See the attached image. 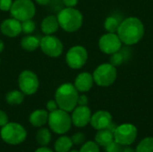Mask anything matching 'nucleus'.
Here are the masks:
<instances>
[{
    "label": "nucleus",
    "instance_id": "nucleus-1",
    "mask_svg": "<svg viewBox=\"0 0 153 152\" xmlns=\"http://www.w3.org/2000/svg\"><path fill=\"white\" fill-rule=\"evenodd\" d=\"M117 34L123 44L133 46L140 42L143 38L144 25L137 17H127L120 22Z\"/></svg>",
    "mask_w": 153,
    "mask_h": 152
},
{
    "label": "nucleus",
    "instance_id": "nucleus-2",
    "mask_svg": "<svg viewBox=\"0 0 153 152\" xmlns=\"http://www.w3.org/2000/svg\"><path fill=\"white\" fill-rule=\"evenodd\" d=\"M79 92L74 84L66 82L60 85L55 93V100L60 109L72 112L77 106Z\"/></svg>",
    "mask_w": 153,
    "mask_h": 152
},
{
    "label": "nucleus",
    "instance_id": "nucleus-3",
    "mask_svg": "<svg viewBox=\"0 0 153 152\" xmlns=\"http://www.w3.org/2000/svg\"><path fill=\"white\" fill-rule=\"evenodd\" d=\"M59 27L66 32H75L82 25V13L74 7H65L57 13Z\"/></svg>",
    "mask_w": 153,
    "mask_h": 152
},
{
    "label": "nucleus",
    "instance_id": "nucleus-4",
    "mask_svg": "<svg viewBox=\"0 0 153 152\" xmlns=\"http://www.w3.org/2000/svg\"><path fill=\"white\" fill-rule=\"evenodd\" d=\"M48 124L53 133L59 135H63L71 129V116L68 112L58 108L48 114Z\"/></svg>",
    "mask_w": 153,
    "mask_h": 152
},
{
    "label": "nucleus",
    "instance_id": "nucleus-5",
    "mask_svg": "<svg viewBox=\"0 0 153 152\" xmlns=\"http://www.w3.org/2000/svg\"><path fill=\"white\" fill-rule=\"evenodd\" d=\"M0 137L4 142L9 145H18L25 141L27 132L22 125L8 122L5 125L1 127Z\"/></svg>",
    "mask_w": 153,
    "mask_h": 152
},
{
    "label": "nucleus",
    "instance_id": "nucleus-6",
    "mask_svg": "<svg viewBox=\"0 0 153 152\" xmlns=\"http://www.w3.org/2000/svg\"><path fill=\"white\" fill-rule=\"evenodd\" d=\"M94 83L100 87H108L112 85L117 77V67L110 63H104L100 65L92 73Z\"/></svg>",
    "mask_w": 153,
    "mask_h": 152
},
{
    "label": "nucleus",
    "instance_id": "nucleus-7",
    "mask_svg": "<svg viewBox=\"0 0 153 152\" xmlns=\"http://www.w3.org/2000/svg\"><path fill=\"white\" fill-rule=\"evenodd\" d=\"M11 16L21 22L32 19L36 13V7L31 0H15L10 9Z\"/></svg>",
    "mask_w": 153,
    "mask_h": 152
},
{
    "label": "nucleus",
    "instance_id": "nucleus-8",
    "mask_svg": "<svg viewBox=\"0 0 153 152\" xmlns=\"http://www.w3.org/2000/svg\"><path fill=\"white\" fill-rule=\"evenodd\" d=\"M18 86L24 95L31 96L38 91L39 81L34 72L30 70H24L19 74Z\"/></svg>",
    "mask_w": 153,
    "mask_h": 152
},
{
    "label": "nucleus",
    "instance_id": "nucleus-9",
    "mask_svg": "<svg viewBox=\"0 0 153 152\" xmlns=\"http://www.w3.org/2000/svg\"><path fill=\"white\" fill-rule=\"evenodd\" d=\"M88 60L87 49L80 45L74 46L69 48L65 55V61L67 65L74 70L82 68Z\"/></svg>",
    "mask_w": 153,
    "mask_h": 152
},
{
    "label": "nucleus",
    "instance_id": "nucleus-10",
    "mask_svg": "<svg viewBox=\"0 0 153 152\" xmlns=\"http://www.w3.org/2000/svg\"><path fill=\"white\" fill-rule=\"evenodd\" d=\"M137 128L132 124H122L117 125L114 132V141L122 146L133 144L137 138Z\"/></svg>",
    "mask_w": 153,
    "mask_h": 152
},
{
    "label": "nucleus",
    "instance_id": "nucleus-11",
    "mask_svg": "<svg viewBox=\"0 0 153 152\" xmlns=\"http://www.w3.org/2000/svg\"><path fill=\"white\" fill-rule=\"evenodd\" d=\"M39 47L45 55L50 57H58L64 51L62 41L54 35H45L40 39Z\"/></svg>",
    "mask_w": 153,
    "mask_h": 152
},
{
    "label": "nucleus",
    "instance_id": "nucleus-12",
    "mask_svg": "<svg viewBox=\"0 0 153 152\" xmlns=\"http://www.w3.org/2000/svg\"><path fill=\"white\" fill-rule=\"evenodd\" d=\"M122 41L117 33L107 32L99 39V47L106 55H112L122 48Z\"/></svg>",
    "mask_w": 153,
    "mask_h": 152
},
{
    "label": "nucleus",
    "instance_id": "nucleus-13",
    "mask_svg": "<svg viewBox=\"0 0 153 152\" xmlns=\"http://www.w3.org/2000/svg\"><path fill=\"white\" fill-rule=\"evenodd\" d=\"M91 115V111L87 106H76L72 111V124L79 128L85 127L90 124Z\"/></svg>",
    "mask_w": 153,
    "mask_h": 152
},
{
    "label": "nucleus",
    "instance_id": "nucleus-14",
    "mask_svg": "<svg viewBox=\"0 0 153 152\" xmlns=\"http://www.w3.org/2000/svg\"><path fill=\"white\" fill-rule=\"evenodd\" d=\"M0 30L8 38H15L22 32V22L13 17L5 19L1 22Z\"/></svg>",
    "mask_w": 153,
    "mask_h": 152
},
{
    "label": "nucleus",
    "instance_id": "nucleus-15",
    "mask_svg": "<svg viewBox=\"0 0 153 152\" xmlns=\"http://www.w3.org/2000/svg\"><path fill=\"white\" fill-rule=\"evenodd\" d=\"M112 122V116L108 111L99 110L91 115L90 124L94 129L99 131L102 129H107Z\"/></svg>",
    "mask_w": 153,
    "mask_h": 152
},
{
    "label": "nucleus",
    "instance_id": "nucleus-16",
    "mask_svg": "<svg viewBox=\"0 0 153 152\" xmlns=\"http://www.w3.org/2000/svg\"><path fill=\"white\" fill-rule=\"evenodd\" d=\"M93 84H94L93 76L91 73L88 72H83L79 73L76 76L74 83L78 92H82V93L88 92L89 90H91V88L93 87Z\"/></svg>",
    "mask_w": 153,
    "mask_h": 152
},
{
    "label": "nucleus",
    "instance_id": "nucleus-17",
    "mask_svg": "<svg viewBox=\"0 0 153 152\" xmlns=\"http://www.w3.org/2000/svg\"><path fill=\"white\" fill-rule=\"evenodd\" d=\"M59 28L60 27H59L58 20L56 15L46 16L40 23L41 31L45 35H52V34L56 33Z\"/></svg>",
    "mask_w": 153,
    "mask_h": 152
},
{
    "label": "nucleus",
    "instance_id": "nucleus-18",
    "mask_svg": "<svg viewBox=\"0 0 153 152\" xmlns=\"http://www.w3.org/2000/svg\"><path fill=\"white\" fill-rule=\"evenodd\" d=\"M48 111L45 109H37L34 110L29 116V121L30 125L34 127H42L48 123Z\"/></svg>",
    "mask_w": 153,
    "mask_h": 152
},
{
    "label": "nucleus",
    "instance_id": "nucleus-19",
    "mask_svg": "<svg viewBox=\"0 0 153 152\" xmlns=\"http://www.w3.org/2000/svg\"><path fill=\"white\" fill-rule=\"evenodd\" d=\"M40 39L33 35H26L21 39V47L23 50L28 52H33L39 47Z\"/></svg>",
    "mask_w": 153,
    "mask_h": 152
},
{
    "label": "nucleus",
    "instance_id": "nucleus-20",
    "mask_svg": "<svg viewBox=\"0 0 153 152\" xmlns=\"http://www.w3.org/2000/svg\"><path fill=\"white\" fill-rule=\"evenodd\" d=\"M114 141V133L108 129L99 130L95 135V142L101 147H106Z\"/></svg>",
    "mask_w": 153,
    "mask_h": 152
},
{
    "label": "nucleus",
    "instance_id": "nucleus-21",
    "mask_svg": "<svg viewBox=\"0 0 153 152\" xmlns=\"http://www.w3.org/2000/svg\"><path fill=\"white\" fill-rule=\"evenodd\" d=\"M73 147V142L72 139L68 136L62 135L59 137L54 145L56 152H68L71 151Z\"/></svg>",
    "mask_w": 153,
    "mask_h": 152
},
{
    "label": "nucleus",
    "instance_id": "nucleus-22",
    "mask_svg": "<svg viewBox=\"0 0 153 152\" xmlns=\"http://www.w3.org/2000/svg\"><path fill=\"white\" fill-rule=\"evenodd\" d=\"M25 95L19 90H13L6 93L5 101L11 106H17L23 102Z\"/></svg>",
    "mask_w": 153,
    "mask_h": 152
},
{
    "label": "nucleus",
    "instance_id": "nucleus-23",
    "mask_svg": "<svg viewBox=\"0 0 153 152\" xmlns=\"http://www.w3.org/2000/svg\"><path fill=\"white\" fill-rule=\"evenodd\" d=\"M36 141L40 146H47L51 141V133L48 128H41L37 132Z\"/></svg>",
    "mask_w": 153,
    "mask_h": 152
},
{
    "label": "nucleus",
    "instance_id": "nucleus-24",
    "mask_svg": "<svg viewBox=\"0 0 153 152\" xmlns=\"http://www.w3.org/2000/svg\"><path fill=\"white\" fill-rule=\"evenodd\" d=\"M120 21L117 17L114 15H110L106 18L104 22V28L107 30V32H111V33H117V29L120 24Z\"/></svg>",
    "mask_w": 153,
    "mask_h": 152
},
{
    "label": "nucleus",
    "instance_id": "nucleus-25",
    "mask_svg": "<svg viewBox=\"0 0 153 152\" xmlns=\"http://www.w3.org/2000/svg\"><path fill=\"white\" fill-rule=\"evenodd\" d=\"M135 152H153V137L143 139L137 145Z\"/></svg>",
    "mask_w": 153,
    "mask_h": 152
},
{
    "label": "nucleus",
    "instance_id": "nucleus-26",
    "mask_svg": "<svg viewBox=\"0 0 153 152\" xmlns=\"http://www.w3.org/2000/svg\"><path fill=\"white\" fill-rule=\"evenodd\" d=\"M110 60H109V63L114 65L115 67H117V66H120L126 60V56H125V54L123 52H121V49L112 55H110Z\"/></svg>",
    "mask_w": 153,
    "mask_h": 152
},
{
    "label": "nucleus",
    "instance_id": "nucleus-27",
    "mask_svg": "<svg viewBox=\"0 0 153 152\" xmlns=\"http://www.w3.org/2000/svg\"><path fill=\"white\" fill-rule=\"evenodd\" d=\"M80 152H100V146L93 141L85 142L82 148L80 149Z\"/></svg>",
    "mask_w": 153,
    "mask_h": 152
},
{
    "label": "nucleus",
    "instance_id": "nucleus-28",
    "mask_svg": "<svg viewBox=\"0 0 153 152\" xmlns=\"http://www.w3.org/2000/svg\"><path fill=\"white\" fill-rule=\"evenodd\" d=\"M35 29H36V24L32 21V19L22 22V31L23 33H25L27 35H30V34L34 32Z\"/></svg>",
    "mask_w": 153,
    "mask_h": 152
},
{
    "label": "nucleus",
    "instance_id": "nucleus-29",
    "mask_svg": "<svg viewBox=\"0 0 153 152\" xmlns=\"http://www.w3.org/2000/svg\"><path fill=\"white\" fill-rule=\"evenodd\" d=\"M71 139H72L73 144L81 145V144H83L85 142L86 137H85V135L82 133H74L71 137Z\"/></svg>",
    "mask_w": 153,
    "mask_h": 152
},
{
    "label": "nucleus",
    "instance_id": "nucleus-30",
    "mask_svg": "<svg viewBox=\"0 0 153 152\" xmlns=\"http://www.w3.org/2000/svg\"><path fill=\"white\" fill-rule=\"evenodd\" d=\"M121 149H122V145H120L116 141H113L112 142H110L108 145L105 147L106 152H120Z\"/></svg>",
    "mask_w": 153,
    "mask_h": 152
},
{
    "label": "nucleus",
    "instance_id": "nucleus-31",
    "mask_svg": "<svg viewBox=\"0 0 153 152\" xmlns=\"http://www.w3.org/2000/svg\"><path fill=\"white\" fill-rule=\"evenodd\" d=\"M13 2V0H0V10L3 12L10 11Z\"/></svg>",
    "mask_w": 153,
    "mask_h": 152
},
{
    "label": "nucleus",
    "instance_id": "nucleus-32",
    "mask_svg": "<svg viewBox=\"0 0 153 152\" xmlns=\"http://www.w3.org/2000/svg\"><path fill=\"white\" fill-rule=\"evenodd\" d=\"M58 106H57V103L55 99H50L48 101L47 103V110L50 113V112H53L56 109H58Z\"/></svg>",
    "mask_w": 153,
    "mask_h": 152
},
{
    "label": "nucleus",
    "instance_id": "nucleus-33",
    "mask_svg": "<svg viewBox=\"0 0 153 152\" xmlns=\"http://www.w3.org/2000/svg\"><path fill=\"white\" fill-rule=\"evenodd\" d=\"M8 122H9V118H8L7 114L4 111L0 110V127H3Z\"/></svg>",
    "mask_w": 153,
    "mask_h": 152
},
{
    "label": "nucleus",
    "instance_id": "nucleus-34",
    "mask_svg": "<svg viewBox=\"0 0 153 152\" xmlns=\"http://www.w3.org/2000/svg\"><path fill=\"white\" fill-rule=\"evenodd\" d=\"M88 97L84 94L79 95L78 97V101H77V106H87L88 105Z\"/></svg>",
    "mask_w": 153,
    "mask_h": 152
},
{
    "label": "nucleus",
    "instance_id": "nucleus-35",
    "mask_svg": "<svg viewBox=\"0 0 153 152\" xmlns=\"http://www.w3.org/2000/svg\"><path fill=\"white\" fill-rule=\"evenodd\" d=\"M64 4L66 7H74L78 4V0H63Z\"/></svg>",
    "mask_w": 153,
    "mask_h": 152
},
{
    "label": "nucleus",
    "instance_id": "nucleus-36",
    "mask_svg": "<svg viewBox=\"0 0 153 152\" xmlns=\"http://www.w3.org/2000/svg\"><path fill=\"white\" fill-rule=\"evenodd\" d=\"M120 152H135V151L132 147H130V145H127V146H122Z\"/></svg>",
    "mask_w": 153,
    "mask_h": 152
},
{
    "label": "nucleus",
    "instance_id": "nucleus-37",
    "mask_svg": "<svg viewBox=\"0 0 153 152\" xmlns=\"http://www.w3.org/2000/svg\"><path fill=\"white\" fill-rule=\"evenodd\" d=\"M35 152H53V151L50 150L49 148H48L47 146H41L40 148L37 149Z\"/></svg>",
    "mask_w": 153,
    "mask_h": 152
},
{
    "label": "nucleus",
    "instance_id": "nucleus-38",
    "mask_svg": "<svg viewBox=\"0 0 153 152\" xmlns=\"http://www.w3.org/2000/svg\"><path fill=\"white\" fill-rule=\"evenodd\" d=\"M34 1L39 5H47L50 2V0H34Z\"/></svg>",
    "mask_w": 153,
    "mask_h": 152
},
{
    "label": "nucleus",
    "instance_id": "nucleus-39",
    "mask_svg": "<svg viewBox=\"0 0 153 152\" xmlns=\"http://www.w3.org/2000/svg\"><path fill=\"white\" fill-rule=\"evenodd\" d=\"M4 44L3 40L0 39V53H2L4 51Z\"/></svg>",
    "mask_w": 153,
    "mask_h": 152
},
{
    "label": "nucleus",
    "instance_id": "nucleus-40",
    "mask_svg": "<svg viewBox=\"0 0 153 152\" xmlns=\"http://www.w3.org/2000/svg\"><path fill=\"white\" fill-rule=\"evenodd\" d=\"M68 152H80L79 151H75V150H73V151H70Z\"/></svg>",
    "mask_w": 153,
    "mask_h": 152
},
{
    "label": "nucleus",
    "instance_id": "nucleus-41",
    "mask_svg": "<svg viewBox=\"0 0 153 152\" xmlns=\"http://www.w3.org/2000/svg\"><path fill=\"white\" fill-rule=\"evenodd\" d=\"M0 65H1V59H0Z\"/></svg>",
    "mask_w": 153,
    "mask_h": 152
}]
</instances>
